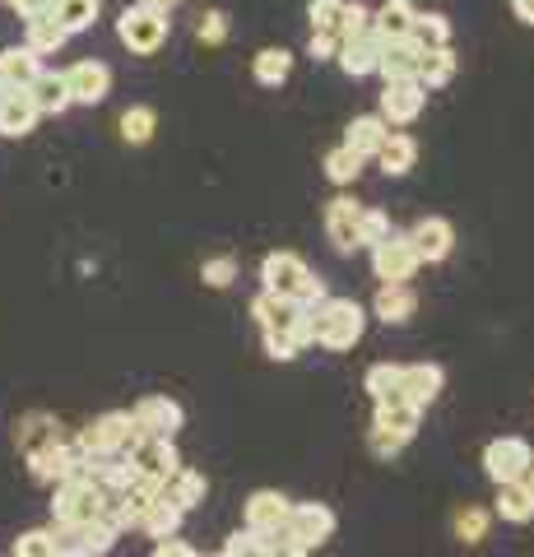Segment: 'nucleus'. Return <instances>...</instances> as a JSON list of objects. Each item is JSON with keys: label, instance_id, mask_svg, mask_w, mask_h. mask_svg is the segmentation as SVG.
Here are the masks:
<instances>
[{"label": "nucleus", "instance_id": "nucleus-1", "mask_svg": "<svg viewBox=\"0 0 534 557\" xmlns=\"http://www.w3.org/2000/svg\"><path fill=\"white\" fill-rule=\"evenodd\" d=\"M368 335V311L353 298H325L312 307V344L331 348V354H349V348Z\"/></svg>", "mask_w": 534, "mask_h": 557}, {"label": "nucleus", "instance_id": "nucleus-2", "mask_svg": "<svg viewBox=\"0 0 534 557\" xmlns=\"http://www.w3.org/2000/svg\"><path fill=\"white\" fill-rule=\"evenodd\" d=\"M261 284L270 293H284V298H298L302 307H316L325 298V278L298 251H270L261 260Z\"/></svg>", "mask_w": 534, "mask_h": 557}, {"label": "nucleus", "instance_id": "nucleus-3", "mask_svg": "<svg viewBox=\"0 0 534 557\" xmlns=\"http://www.w3.org/2000/svg\"><path fill=\"white\" fill-rule=\"evenodd\" d=\"M419 418L423 409H413L409 399L400 395H390V399H376V413H372V432H368V446H372V456H400V450L413 442V432H419Z\"/></svg>", "mask_w": 534, "mask_h": 557}, {"label": "nucleus", "instance_id": "nucleus-4", "mask_svg": "<svg viewBox=\"0 0 534 557\" xmlns=\"http://www.w3.org/2000/svg\"><path fill=\"white\" fill-rule=\"evenodd\" d=\"M251 317L261 325V335H288L298 348L312 344V307H302L298 298H284V293H261L251 302Z\"/></svg>", "mask_w": 534, "mask_h": 557}, {"label": "nucleus", "instance_id": "nucleus-5", "mask_svg": "<svg viewBox=\"0 0 534 557\" xmlns=\"http://www.w3.org/2000/svg\"><path fill=\"white\" fill-rule=\"evenodd\" d=\"M167 10H153V5H126L122 10V20H116V38H122L126 51H135V57H153V51H163L167 42Z\"/></svg>", "mask_w": 534, "mask_h": 557}, {"label": "nucleus", "instance_id": "nucleus-6", "mask_svg": "<svg viewBox=\"0 0 534 557\" xmlns=\"http://www.w3.org/2000/svg\"><path fill=\"white\" fill-rule=\"evenodd\" d=\"M102 487L89 479V474H71L57 483V493H51V520L57 525H79V520H94L102 516Z\"/></svg>", "mask_w": 534, "mask_h": 557}, {"label": "nucleus", "instance_id": "nucleus-7", "mask_svg": "<svg viewBox=\"0 0 534 557\" xmlns=\"http://www.w3.org/2000/svg\"><path fill=\"white\" fill-rule=\"evenodd\" d=\"M419 251H413V237L409 233H386L382 242L372 247V274L382 278V284H409L413 274H419Z\"/></svg>", "mask_w": 534, "mask_h": 557}, {"label": "nucleus", "instance_id": "nucleus-8", "mask_svg": "<svg viewBox=\"0 0 534 557\" xmlns=\"http://www.w3.org/2000/svg\"><path fill=\"white\" fill-rule=\"evenodd\" d=\"M116 539H122V530H116L108 516L79 520V525H57V544L71 557H102L116 548Z\"/></svg>", "mask_w": 534, "mask_h": 557}, {"label": "nucleus", "instance_id": "nucleus-9", "mask_svg": "<svg viewBox=\"0 0 534 557\" xmlns=\"http://www.w3.org/2000/svg\"><path fill=\"white\" fill-rule=\"evenodd\" d=\"M84 465H89V450H84L79 442H47L42 450H33L28 456V469H33V479L38 483H51L57 487L61 479H71V474H84Z\"/></svg>", "mask_w": 534, "mask_h": 557}, {"label": "nucleus", "instance_id": "nucleus-10", "mask_svg": "<svg viewBox=\"0 0 534 557\" xmlns=\"http://www.w3.org/2000/svg\"><path fill=\"white\" fill-rule=\"evenodd\" d=\"M135 437H140V432H135V418L112 409V413L94 418V423L79 432V446L89 450V456H116V450H131Z\"/></svg>", "mask_w": 534, "mask_h": 557}, {"label": "nucleus", "instance_id": "nucleus-11", "mask_svg": "<svg viewBox=\"0 0 534 557\" xmlns=\"http://www.w3.org/2000/svg\"><path fill=\"white\" fill-rule=\"evenodd\" d=\"M288 539L298 544L302 553H312V548H321L325 539L335 534V511L325 507V502H293L288 507Z\"/></svg>", "mask_w": 534, "mask_h": 557}, {"label": "nucleus", "instance_id": "nucleus-12", "mask_svg": "<svg viewBox=\"0 0 534 557\" xmlns=\"http://www.w3.org/2000/svg\"><path fill=\"white\" fill-rule=\"evenodd\" d=\"M534 465V446L525 437H493L484 446V474L493 483H511V479H525V469Z\"/></svg>", "mask_w": 534, "mask_h": 557}, {"label": "nucleus", "instance_id": "nucleus-13", "mask_svg": "<svg viewBox=\"0 0 534 557\" xmlns=\"http://www.w3.org/2000/svg\"><path fill=\"white\" fill-rule=\"evenodd\" d=\"M131 418H135V432H140V437H177L182 423H186L182 405L167 395H145L140 405L131 409Z\"/></svg>", "mask_w": 534, "mask_h": 557}, {"label": "nucleus", "instance_id": "nucleus-14", "mask_svg": "<svg viewBox=\"0 0 534 557\" xmlns=\"http://www.w3.org/2000/svg\"><path fill=\"white\" fill-rule=\"evenodd\" d=\"M126 456H131V465H135V474L159 479V483H167L172 474H177V465H182L172 437H135Z\"/></svg>", "mask_w": 534, "mask_h": 557}, {"label": "nucleus", "instance_id": "nucleus-15", "mask_svg": "<svg viewBox=\"0 0 534 557\" xmlns=\"http://www.w3.org/2000/svg\"><path fill=\"white\" fill-rule=\"evenodd\" d=\"M423 108H427V89L419 79H386V94H382L386 126H413Z\"/></svg>", "mask_w": 534, "mask_h": 557}, {"label": "nucleus", "instance_id": "nucleus-16", "mask_svg": "<svg viewBox=\"0 0 534 557\" xmlns=\"http://www.w3.org/2000/svg\"><path fill=\"white\" fill-rule=\"evenodd\" d=\"M61 79H65L71 102H84V108H94V102L112 94V70L102 61H75L71 70H61Z\"/></svg>", "mask_w": 534, "mask_h": 557}, {"label": "nucleus", "instance_id": "nucleus-17", "mask_svg": "<svg viewBox=\"0 0 534 557\" xmlns=\"http://www.w3.org/2000/svg\"><path fill=\"white\" fill-rule=\"evenodd\" d=\"M409 237H413V251H419L423 265H442V260L456 251V228H451V219H437V214H427V219L413 223Z\"/></svg>", "mask_w": 534, "mask_h": 557}, {"label": "nucleus", "instance_id": "nucleus-18", "mask_svg": "<svg viewBox=\"0 0 534 557\" xmlns=\"http://www.w3.org/2000/svg\"><path fill=\"white\" fill-rule=\"evenodd\" d=\"M446 386V372L437 368V362H409V368H400V399H409L413 409H427L437 405V395Z\"/></svg>", "mask_w": 534, "mask_h": 557}, {"label": "nucleus", "instance_id": "nucleus-19", "mask_svg": "<svg viewBox=\"0 0 534 557\" xmlns=\"http://www.w3.org/2000/svg\"><path fill=\"white\" fill-rule=\"evenodd\" d=\"M335 61H339V70L349 79H363V75H372V70H376V61H382V38H376L372 28L353 33V38H339Z\"/></svg>", "mask_w": 534, "mask_h": 557}, {"label": "nucleus", "instance_id": "nucleus-20", "mask_svg": "<svg viewBox=\"0 0 534 557\" xmlns=\"http://www.w3.org/2000/svg\"><path fill=\"white\" fill-rule=\"evenodd\" d=\"M358 200L349 196H335L331 205H325V237H331V247L339 256H353L358 251Z\"/></svg>", "mask_w": 534, "mask_h": 557}, {"label": "nucleus", "instance_id": "nucleus-21", "mask_svg": "<svg viewBox=\"0 0 534 557\" xmlns=\"http://www.w3.org/2000/svg\"><path fill=\"white\" fill-rule=\"evenodd\" d=\"M288 507L293 502L284 493H274V487H261V493L247 497V530L256 534H274L288 525Z\"/></svg>", "mask_w": 534, "mask_h": 557}, {"label": "nucleus", "instance_id": "nucleus-22", "mask_svg": "<svg viewBox=\"0 0 534 557\" xmlns=\"http://www.w3.org/2000/svg\"><path fill=\"white\" fill-rule=\"evenodd\" d=\"M38 102L28 98V89H5L0 94V135L5 139H24L33 126H38Z\"/></svg>", "mask_w": 534, "mask_h": 557}, {"label": "nucleus", "instance_id": "nucleus-23", "mask_svg": "<svg viewBox=\"0 0 534 557\" xmlns=\"http://www.w3.org/2000/svg\"><path fill=\"white\" fill-rule=\"evenodd\" d=\"M419 61H423V42L409 33V38L382 42V61H376V70H382V79H419Z\"/></svg>", "mask_w": 534, "mask_h": 557}, {"label": "nucleus", "instance_id": "nucleus-24", "mask_svg": "<svg viewBox=\"0 0 534 557\" xmlns=\"http://www.w3.org/2000/svg\"><path fill=\"white\" fill-rule=\"evenodd\" d=\"M413 311H419V293L409 284H382L372 298V317L386 321V325H409Z\"/></svg>", "mask_w": 534, "mask_h": 557}, {"label": "nucleus", "instance_id": "nucleus-25", "mask_svg": "<svg viewBox=\"0 0 534 557\" xmlns=\"http://www.w3.org/2000/svg\"><path fill=\"white\" fill-rule=\"evenodd\" d=\"M38 75H42V57L28 42L0 51V84H5V89H28Z\"/></svg>", "mask_w": 534, "mask_h": 557}, {"label": "nucleus", "instance_id": "nucleus-26", "mask_svg": "<svg viewBox=\"0 0 534 557\" xmlns=\"http://www.w3.org/2000/svg\"><path fill=\"white\" fill-rule=\"evenodd\" d=\"M376 163H382L386 177H409V172L419 168V139L405 135V131H390L386 145L376 149Z\"/></svg>", "mask_w": 534, "mask_h": 557}, {"label": "nucleus", "instance_id": "nucleus-27", "mask_svg": "<svg viewBox=\"0 0 534 557\" xmlns=\"http://www.w3.org/2000/svg\"><path fill=\"white\" fill-rule=\"evenodd\" d=\"M493 511L507 520V525H530L534 520V493L525 479H511V483H497V502Z\"/></svg>", "mask_w": 534, "mask_h": 557}, {"label": "nucleus", "instance_id": "nucleus-28", "mask_svg": "<svg viewBox=\"0 0 534 557\" xmlns=\"http://www.w3.org/2000/svg\"><path fill=\"white\" fill-rule=\"evenodd\" d=\"M386 135H390L386 116L372 112V116H353L349 126H344V145H349L353 153H363V159H376V149L386 145Z\"/></svg>", "mask_w": 534, "mask_h": 557}, {"label": "nucleus", "instance_id": "nucleus-29", "mask_svg": "<svg viewBox=\"0 0 534 557\" xmlns=\"http://www.w3.org/2000/svg\"><path fill=\"white\" fill-rule=\"evenodd\" d=\"M413 14H419V10H413V0H386V5L372 14V33L382 42L409 38V33H413Z\"/></svg>", "mask_w": 534, "mask_h": 557}, {"label": "nucleus", "instance_id": "nucleus-30", "mask_svg": "<svg viewBox=\"0 0 534 557\" xmlns=\"http://www.w3.org/2000/svg\"><path fill=\"white\" fill-rule=\"evenodd\" d=\"M251 75H256V84L261 89H280V84H288V75H293V51H284V47H261L251 57Z\"/></svg>", "mask_w": 534, "mask_h": 557}, {"label": "nucleus", "instance_id": "nucleus-31", "mask_svg": "<svg viewBox=\"0 0 534 557\" xmlns=\"http://www.w3.org/2000/svg\"><path fill=\"white\" fill-rule=\"evenodd\" d=\"M182 507H177V502H172L167 493H159V497H153L149 502V507H145V516H140V530L149 534V539H167V534H177L182 530Z\"/></svg>", "mask_w": 534, "mask_h": 557}, {"label": "nucleus", "instance_id": "nucleus-32", "mask_svg": "<svg viewBox=\"0 0 534 557\" xmlns=\"http://www.w3.org/2000/svg\"><path fill=\"white\" fill-rule=\"evenodd\" d=\"M456 79V51L451 42L442 47H423V61H419V84L423 89H442V84Z\"/></svg>", "mask_w": 534, "mask_h": 557}, {"label": "nucleus", "instance_id": "nucleus-33", "mask_svg": "<svg viewBox=\"0 0 534 557\" xmlns=\"http://www.w3.org/2000/svg\"><path fill=\"white\" fill-rule=\"evenodd\" d=\"M61 423H57V418H51V413H24L20 418V428H14V442H20V450H24V456H33V450H42L47 442H57L61 437V432H57Z\"/></svg>", "mask_w": 534, "mask_h": 557}, {"label": "nucleus", "instance_id": "nucleus-34", "mask_svg": "<svg viewBox=\"0 0 534 557\" xmlns=\"http://www.w3.org/2000/svg\"><path fill=\"white\" fill-rule=\"evenodd\" d=\"M28 98L38 102V112H42V116H61L65 108H75L71 94H65V79H61V75H51V70H42V75L28 84Z\"/></svg>", "mask_w": 534, "mask_h": 557}, {"label": "nucleus", "instance_id": "nucleus-35", "mask_svg": "<svg viewBox=\"0 0 534 557\" xmlns=\"http://www.w3.org/2000/svg\"><path fill=\"white\" fill-rule=\"evenodd\" d=\"M163 493H167L172 502H177L182 511H196L200 502H204V493H210V483H204V474H200V469H186V465H177V474L167 479V487H163Z\"/></svg>", "mask_w": 534, "mask_h": 557}, {"label": "nucleus", "instance_id": "nucleus-36", "mask_svg": "<svg viewBox=\"0 0 534 557\" xmlns=\"http://www.w3.org/2000/svg\"><path fill=\"white\" fill-rule=\"evenodd\" d=\"M98 10H102V0H51V20L71 33V38L98 24Z\"/></svg>", "mask_w": 534, "mask_h": 557}, {"label": "nucleus", "instance_id": "nucleus-37", "mask_svg": "<svg viewBox=\"0 0 534 557\" xmlns=\"http://www.w3.org/2000/svg\"><path fill=\"white\" fill-rule=\"evenodd\" d=\"M65 42H71V33H65L57 20H51V10L28 14V47L38 51V57H51V51H61Z\"/></svg>", "mask_w": 534, "mask_h": 557}, {"label": "nucleus", "instance_id": "nucleus-38", "mask_svg": "<svg viewBox=\"0 0 534 557\" xmlns=\"http://www.w3.org/2000/svg\"><path fill=\"white\" fill-rule=\"evenodd\" d=\"M363 153H353L349 145H339V149H331L325 153V177H331L335 186H353L358 177H363Z\"/></svg>", "mask_w": 534, "mask_h": 557}, {"label": "nucleus", "instance_id": "nucleus-39", "mask_svg": "<svg viewBox=\"0 0 534 557\" xmlns=\"http://www.w3.org/2000/svg\"><path fill=\"white\" fill-rule=\"evenodd\" d=\"M153 131H159V112L153 108H126L122 112V139L126 145H149Z\"/></svg>", "mask_w": 534, "mask_h": 557}, {"label": "nucleus", "instance_id": "nucleus-40", "mask_svg": "<svg viewBox=\"0 0 534 557\" xmlns=\"http://www.w3.org/2000/svg\"><path fill=\"white\" fill-rule=\"evenodd\" d=\"M363 391L372 395V405L376 399H390L400 391V362H372L368 376H363Z\"/></svg>", "mask_w": 534, "mask_h": 557}, {"label": "nucleus", "instance_id": "nucleus-41", "mask_svg": "<svg viewBox=\"0 0 534 557\" xmlns=\"http://www.w3.org/2000/svg\"><path fill=\"white\" fill-rule=\"evenodd\" d=\"M413 38H419L423 47H442V42H451V20L446 14H437V10H419L413 14Z\"/></svg>", "mask_w": 534, "mask_h": 557}, {"label": "nucleus", "instance_id": "nucleus-42", "mask_svg": "<svg viewBox=\"0 0 534 557\" xmlns=\"http://www.w3.org/2000/svg\"><path fill=\"white\" fill-rule=\"evenodd\" d=\"M10 553H14V557H57V553H61L57 530H28V534L14 539Z\"/></svg>", "mask_w": 534, "mask_h": 557}, {"label": "nucleus", "instance_id": "nucleus-43", "mask_svg": "<svg viewBox=\"0 0 534 557\" xmlns=\"http://www.w3.org/2000/svg\"><path fill=\"white\" fill-rule=\"evenodd\" d=\"M307 20H312V33H335L339 38L344 0H307Z\"/></svg>", "mask_w": 534, "mask_h": 557}, {"label": "nucleus", "instance_id": "nucleus-44", "mask_svg": "<svg viewBox=\"0 0 534 557\" xmlns=\"http://www.w3.org/2000/svg\"><path fill=\"white\" fill-rule=\"evenodd\" d=\"M456 539L460 544H484L488 539V511L484 507H464L456 516Z\"/></svg>", "mask_w": 534, "mask_h": 557}, {"label": "nucleus", "instance_id": "nucleus-45", "mask_svg": "<svg viewBox=\"0 0 534 557\" xmlns=\"http://www.w3.org/2000/svg\"><path fill=\"white\" fill-rule=\"evenodd\" d=\"M390 233V219L382 209H358V247H376Z\"/></svg>", "mask_w": 534, "mask_h": 557}, {"label": "nucleus", "instance_id": "nucleus-46", "mask_svg": "<svg viewBox=\"0 0 534 557\" xmlns=\"http://www.w3.org/2000/svg\"><path fill=\"white\" fill-rule=\"evenodd\" d=\"M196 38H200L204 47L228 42V14H223V10H204V14H200V24H196Z\"/></svg>", "mask_w": 534, "mask_h": 557}, {"label": "nucleus", "instance_id": "nucleus-47", "mask_svg": "<svg viewBox=\"0 0 534 557\" xmlns=\"http://www.w3.org/2000/svg\"><path fill=\"white\" fill-rule=\"evenodd\" d=\"M200 278H204L210 288H228L233 278H237V260H233V256H210V260L200 265Z\"/></svg>", "mask_w": 534, "mask_h": 557}, {"label": "nucleus", "instance_id": "nucleus-48", "mask_svg": "<svg viewBox=\"0 0 534 557\" xmlns=\"http://www.w3.org/2000/svg\"><path fill=\"white\" fill-rule=\"evenodd\" d=\"M372 28V10L358 5V0H344V20H339V38H353V33Z\"/></svg>", "mask_w": 534, "mask_h": 557}, {"label": "nucleus", "instance_id": "nucleus-49", "mask_svg": "<svg viewBox=\"0 0 534 557\" xmlns=\"http://www.w3.org/2000/svg\"><path fill=\"white\" fill-rule=\"evenodd\" d=\"M219 553L223 557H251V553H261V534H256V530H237V534L223 539Z\"/></svg>", "mask_w": 534, "mask_h": 557}, {"label": "nucleus", "instance_id": "nucleus-50", "mask_svg": "<svg viewBox=\"0 0 534 557\" xmlns=\"http://www.w3.org/2000/svg\"><path fill=\"white\" fill-rule=\"evenodd\" d=\"M265 339V354L274 358V362H293V358H298L302 354V348L298 344H293L288 335H261Z\"/></svg>", "mask_w": 534, "mask_h": 557}, {"label": "nucleus", "instance_id": "nucleus-51", "mask_svg": "<svg viewBox=\"0 0 534 557\" xmlns=\"http://www.w3.org/2000/svg\"><path fill=\"white\" fill-rule=\"evenodd\" d=\"M335 47H339L335 33H312V42H307V57H312V61H335Z\"/></svg>", "mask_w": 534, "mask_h": 557}, {"label": "nucleus", "instance_id": "nucleus-52", "mask_svg": "<svg viewBox=\"0 0 534 557\" xmlns=\"http://www.w3.org/2000/svg\"><path fill=\"white\" fill-rule=\"evenodd\" d=\"M153 553H159V557H191L196 548H191V544H182L177 534H167V539H153Z\"/></svg>", "mask_w": 534, "mask_h": 557}, {"label": "nucleus", "instance_id": "nucleus-53", "mask_svg": "<svg viewBox=\"0 0 534 557\" xmlns=\"http://www.w3.org/2000/svg\"><path fill=\"white\" fill-rule=\"evenodd\" d=\"M5 5H10L14 14H24V20H28V14H38V10H51V0H5Z\"/></svg>", "mask_w": 534, "mask_h": 557}, {"label": "nucleus", "instance_id": "nucleus-54", "mask_svg": "<svg viewBox=\"0 0 534 557\" xmlns=\"http://www.w3.org/2000/svg\"><path fill=\"white\" fill-rule=\"evenodd\" d=\"M511 14L521 24H534V0H511Z\"/></svg>", "mask_w": 534, "mask_h": 557}, {"label": "nucleus", "instance_id": "nucleus-55", "mask_svg": "<svg viewBox=\"0 0 534 557\" xmlns=\"http://www.w3.org/2000/svg\"><path fill=\"white\" fill-rule=\"evenodd\" d=\"M140 5H153V10H177L182 0H140Z\"/></svg>", "mask_w": 534, "mask_h": 557}, {"label": "nucleus", "instance_id": "nucleus-56", "mask_svg": "<svg viewBox=\"0 0 534 557\" xmlns=\"http://www.w3.org/2000/svg\"><path fill=\"white\" fill-rule=\"evenodd\" d=\"M525 483H530V493H534V465L525 469Z\"/></svg>", "mask_w": 534, "mask_h": 557}, {"label": "nucleus", "instance_id": "nucleus-57", "mask_svg": "<svg viewBox=\"0 0 534 557\" xmlns=\"http://www.w3.org/2000/svg\"><path fill=\"white\" fill-rule=\"evenodd\" d=\"M0 94H5V84H0Z\"/></svg>", "mask_w": 534, "mask_h": 557}]
</instances>
